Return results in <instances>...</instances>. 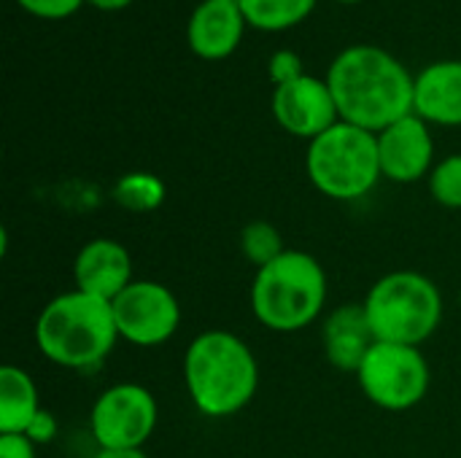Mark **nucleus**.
<instances>
[{
	"label": "nucleus",
	"mask_w": 461,
	"mask_h": 458,
	"mask_svg": "<svg viewBox=\"0 0 461 458\" xmlns=\"http://www.w3.org/2000/svg\"><path fill=\"white\" fill-rule=\"evenodd\" d=\"M327 84L332 89L340 121L367 132L378 135L413 113L416 76H411L386 49L348 46L332 59Z\"/></svg>",
	"instance_id": "f257e3e1"
},
{
	"label": "nucleus",
	"mask_w": 461,
	"mask_h": 458,
	"mask_svg": "<svg viewBox=\"0 0 461 458\" xmlns=\"http://www.w3.org/2000/svg\"><path fill=\"white\" fill-rule=\"evenodd\" d=\"M184 383L192 405L203 416L230 418L254 400L259 364L238 335L211 329L189 343L184 354Z\"/></svg>",
	"instance_id": "f03ea898"
},
{
	"label": "nucleus",
	"mask_w": 461,
	"mask_h": 458,
	"mask_svg": "<svg viewBox=\"0 0 461 458\" xmlns=\"http://www.w3.org/2000/svg\"><path fill=\"white\" fill-rule=\"evenodd\" d=\"M119 340L111 302L78 289L49 300L35 321L38 351L68 370L97 367Z\"/></svg>",
	"instance_id": "7ed1b4c3"
},
{
	"label": "nucleus",
	"mask_w": 461,
	"mask_h": 458,
	"mask_svg": "<svg viewBox=\"0 0 461 458\" xmlns=\"http://www.w3.org/2000/svg\"><path fill=\"white\" fill-rule=\"evenodd\" d=\"M327 302V275L316 256L286 248L259 267L251 283V310L270 332H300L311 327Z\"/></svg>",
	"instance_id": "20e7f679"
},
{
	"label": "nucleus",
	"mask_w": 461,
	"mask_h": 458,
	"mask_svg": "<svg viewBox=\"0 0 461 458\" xmlns=\"http://www.w3.org/2000/svg\"><path fill=\"white\" fill-rule=\"evenodd\" d=\"M362 305L378 343L419 348L438 332L443 319L440 289L432 278L413 270L378 278Z\"/></svg>",
	"instance_id": "39448f33"
},
{
	"label": "nucleus",
	"mask_w": 461,
	"mask_h": 458,
	"mask_svg": "<svg viewBox=\"0 0 461 458\" xmlns=\"http://www.w3.org/2000/svg\"><path fill=\"white\" fill-rule=\"evenodd\" d=\"M305 170L311 184L332 200L365 197L381 175L378 138L348 121H338L308 143Z\"/></svg>",
	"instance_id": "423d86ee"
},
{
	"label": "nucleus",
	"mask_w": 461,
	"mask_h": 458,
	"mask_svg": "<svg viewBox=\"0 0 461 458\" xmlns=\"http://www.w3.org/2000/svg\"><path fill=\"white\" fill-rule=\"evenodd\" d=\"M429 364L416 346L375 343L357 370L362 394L381 410L402 413L416 408L429 391Z\"/></svg>",
	"instance_id": "0eeeda50"
},
{
	"label": "nucleus",
	"mask_w": 461,
	"mask_h": 458,
	"mask_svg": "<svg viewBox=\"0 0 461 458\" xmlns=\"http://www.w3.org/2000/svg\"><path fill=\"white\" fill-rule=\"evenodd\" d=\"M157 400L140 383L108 386L92 405L89 429L100 451H143L157 429Z\"/></svg>",
	"instance_id": "6e6552de"
},
{
	"label": "nucleus",
	"mask_w": 461,
	"mask_h": 458,
	"mask_svg": "<svg viewBox=\"0 0 461 458\" xmlns=\"http://www.w3.org/2000/svg\"><path fill=\"white\" fill-rule=\"evenodd\" d=\"M111 308L119 337L140 348L167 343L181 324V305L176 294L157 281H132Z\"/></svg>",
	"instance_id": "1a4fd4ad"
},
{
	"label": "nucleus",
	"mask_w": 461,
	"mask_h": 458,
	"mask_svg": "<svg viewBox=\"0 0 461 458\" xmlns=\"http://www.w3.org/2000/svg\"><path fill=\"white\" fill-rule=\"evenodd\" d=\"M270 111L284 132L294 138H305L308 143L340 121L327 78H316L308 73L289 84L276 86Z\"/></svg>",
	"instance_id": "9d476101"
},
{
	"label": "nucleus",
	"mask_w": 461,
	"mask_h": 458,
	"mask_svg": "<svg viewBox=\"0 0 461 458\" xmlns=\"http://www.w3.org/2000/svg\"><path fill=\"white\" fill-rule=\"evenodd\" d=\"M375 138L384 178L394 184H413L424 175L429 178L435 167V140L429 124L421 116L411 113L378 132Z\"/></svg>",
	"instance_id": "9b49d317"
},
{
	"label": "nucleus",
	"mask_w": 461,
	"mask_h": 458,
	"mask_svg": "<svg viewBox=\"0 0 461 458\" xmlns=\"http://www.w3.org/2000/svg\"><path fill=\"white\" fill-rule=\"evenodd\" d=\"M73 281L78 292L113 302L135 281L132 256L119 240L95 238L78 251L73 262Z\"/></svg>",
	"instance_id": "f8f14e48"
},
{
	"label": "nucleus",
	"mask_w": 461,
	"mask_h": 458,
	"mask_svg": "<svg viewBox=\"0 0 461 458\" xmlns=\"http://www.w3.org/2000/svg\"><path fill=\"white\" fill-rule=\"evenodd\" d=\"M246 24L238 0H203L186 24L189 49L208 62L227 59L240 46Z\"/></svg>",
	"instance_id": "ddd939ff"
},
{
	"label": "nucleus",
	"mask_w": 461,
	"mask_h": 458,
	"mask_svg": "<svg viewBox=\"0 0 461 458\" xmlns=\"http://www.w3.org/2000/svg\"><path fill=\"white\" fill-rule=\"evenodd\" d=\"M321 343L327 362L340 373H354L370 354V348L378 343L373 335V327L367 321L362 302H348L335 308L321 327Z\"/></svg>",
	"instance_id": "4468645a"
},
{
	"label": "nucleus",
	"mask_w": 461,
	"mask_h": 458,
	"mask_svg": "<svg viewBox=\"0 0 461 458\" xmlns=\"http://www.w3.org/2000/svg\"><path fill=\"white\" fill-rule=\"evenodd\" d=\"M413 113L427 124L461 127V59L432 62L416 76Z\"/></svg>",
	"instance_id": "2eb2a0df"
},
{
	"label": "nucleus",
	"mask_w": 461,
	"mask_h": 458,
	"mask_svg": "<svg viewBox=\"0 0 461 458\" xmlns=\"http://www.w3.org/2000/svg\"><path fill=\"white\" fill-rule=\"evenodd\" d=\"M41 413L35 381L14 364L0 367V435H24Z\"/></svg>",
	"instance_id": "dca6fc26"
},
{
	"label": "nucleus",
	"mask_w": 461,
	"mask_h": 458,
	"mask_svg": "<svg viewBox=\"0 0 461 458\" xmlns=\"http://www.w3.org/2000/svg\"><path fill=\"white\" fill-rule=\"evenodd\" d=\"M246 22L265 32L289 30L311 16L316 0H238Z\"/></svg>",
	"instance_id": "f3484780"
},
{
	"label": "nucleus",
	"mask_w": 461,
	"mask_h": 458,
	"mask_svg": "<svg viewBox=\"0 0 461 458\" xmlns=\"http://www.w3.org/2000/svg\"><path fill=\"white\" fill-rule=\"evenodd\" d=\"M113 200L124 211L149 213L165 202V184L154 173H127L116 181Z\"/></svg>",
	"instance_id": "a211bd4d"
},
{
	"label": "nucleus",
	"mask_w": 461,
	"mask_h": 458,
	"mask_svg": "<svg viewBox=\"0 0 461 458\" xmlns=\"http://www.w3.org/2000/svg\"><path fill=\"white\" fill-rule=\"evenodd\" d=\"M240 251L259 270V267L270 265L273 259H278L286 248H284V238H281L278 227L265 219H257L240 229Z\"/></svg>",
	"instance_id": "6ab92c4d"
},
{
	"label": "nucleus",
	"mask_w": 461,
	"mask_h": 458,
	"mask_svg": "<svg viewBox=\"0 0 461 458\" xmlns=\"http://www.w3.org/2000/svg\"><path fill=\"white\" fill-rule=\"evenodd\" d=\"M429 194L438 205L461 211V154H451L432 167Z\"/></svg>",
	"instance_id": "aec40b11"
},
{
	"label": "nucleus",
	"mask_w": 461,
	"mask_h": 458,
	"mask_svg": "<svg viewBox=\"0 0 461 458\" xmlns=\"http://www.w3.org/2000/svg\"><path fill=\"white\" fill-rule=\"evenodd\" d=\"M27 13H32L35 19H68L73 16L86 0H16Z\"/></svg>",
	"instance_id": "412c9836"
},
{
	"label": "nucleus",
	"mask_w": 461,
	"mask_h": 458,
	"mask_svg": "<svg viewBox=\"0 0 461 458\" xmlns=\"http://www.w3.org/2000/svg\"><path fill=\"white\" fill-rule=\"evenodd\" d=\"M267 70H270V78H273V84H276V86L289 84V81H294V78L305 76V70H303V59H300V57H297V51H292V49H281V51H276V54L270 57Z\"/></svg>",
	"instance_id": "4be33fe9"
},
{
	"label": "nucleus",
	"mask_w": 461,
	"mask_h": 458,
	"mask_svg": "<svg viewBox=\"0 0 461 458\" xmlns=\"http://www.w3.org/2000/svg\"><path fill=\"white\" fill-rule=\"evenodd\" d=\"M24 437H27V440H32L35 445H46V443H51V440L57 437V418H54L46 408H41V413H38V416L32 418V424L27 427Z\"/></svg>",
	"instance_id": "5701e85b"
},
{
	"label": "nucleus",
	"mask_w": 461,
	"mask_h": 458,
	"mask_svg": "<svg viewBox=\"0 0 461 458\" xmlns=\"http://www.w3.org/2000/svg\"><path fill=\"white\" fill-rule=\"evenodd\" d=\"M0 458H35V443L24 435H0Z\"/></svg>",
	"instance_id": "b1692460"
},
{
	"label": "nucleus",
	"mask_w": 461,
	"mask_h": 458,
	"mask_svg": "<svg viewBox=\"0 0 461 458\" xmlns=\"http://www.w3.org/2000/svg\"><path fill=\"white\" fill-rule=\"evenodd\" d=\"M89 5H95V8H100V11H122V8H127L132 0H86Z\"/></svg>",
	"instance_id": "393cba45"
},
{
	"label": "nucleus",
	"mask_w": 461,
	"mask_h": 458,
	"mask_svg": "<svg viewBox=\"0 0 461 458\" xmlns=\"http://www.w3.org/2000/svg\"><path fill=\"white\" fill-rule=\"evenodd\" d=\"M92 458H149L143 451H97Z\"/></svg>",
	"instance_id": "a878e982"
},
{
	"label": "nucleus",
	"mask_w": 461,
	"mask_h": 458,
	"mask_svg": "<svg viewBox=\"0 0 461 458\" xmlns=\"http://www.w3.org/2000/svg\"><path fill=\"white\" fill-rule=\"evenodd\" d=\"M338 3H359V0H338Z\"/></svg>",
	"instance_id": "bb28decb"
}]
</instances>
